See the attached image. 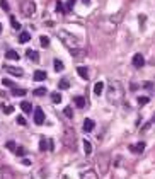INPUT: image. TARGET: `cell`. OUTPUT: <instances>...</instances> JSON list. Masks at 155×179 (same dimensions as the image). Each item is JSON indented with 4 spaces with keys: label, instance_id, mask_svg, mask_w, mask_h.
I'll list each match as a JSON object with an SVG mask.
<instances>
[{
    "label": "cell",
    "instance_id": "603a6c76",
    "mask_svg": "<svg viewBox=\"0 0 155 179\" xmlns=\"http://www.w3.org/2000/svg\"><path fill=\"white\" fill-rule=\"evenodd\" d=\"M84 150H85V153H87V155H90V153H92V145H90V142H89V140H84Z\"/></svg>",
    "mask_w": 155,
    "mask_h": 179
},
{
    "label": "cell",
    "instance_id": "d4e9b609",
    "mask_svg": "<svg viewBox=\"0 0 155 179\" xmlns=\"http://www.w3.org/2000/svg\"><path fill=\"white\" fill-rule=\"evenodd\" d=\"M51 101L55 102V104H60V102H62V96H60L58 92H53V94H51Z\"/></svg>",
    "mask_w": 155,
    "mask_h": 179
},
{
    "label": "cell",
    "instance_id": "44dd1931",
    "mask_svg": "<svg viewBox=\"0 0 155 179\" xmlns=\"http://www.w3.org/2000/svg\"><path fill=\"white\" fill-rule=\"evenodd\" d=\"M74 101H75V106H78V108H84V106H85V99L82 97V96H77V97H74Z\"/></svg>",
    "mask_w": 155,
    "mask_h": 179
},
{
    "label": "cell",
    "instance_id": "f6af8a7d",
    "mask_svg": "<svg viewBox=\"0 0 155 179\" xmlns=\"http://www.w3.org/2000/svg\"><path fill=\"white\" fill-rule=\"evenodd\" d=\"M153 123H155V114H153Z\"/></svg>",
    "mask_w": 155,
    "mask_h": 179
},
{
    "label": "cell",
    "instance_id": "7402d4cb",
    "mask_svg": "<svg viewBox=\"0 0 155 179\" xmlns=\"http://www.w3.org/2000/svg\"><path fill=\"white\" fill-rule=\"evenodd\" d=\"M12 94H14L15 97H21V96H26V89H17V87H14V89H12Z\"/></svg>",
    "mask_w": 155,
    "mask_h": 179
},
{
    "label": "cell",
    "instance_id": "d6986e66",
    "mask_svg": "<svg viewBox=\"0 0 155 179\" xmlns=\"http://www.w3.org/2000/svg\"><path fill=\"white\" fill-rule=\"evenodd\" d=\"M82 179H97V174L94 171H85L82 174Z\"/></svg>",
    "mask_w": 155,
    "mask_h": 179
},
{
    "label": "cell",
    "instance_id": "d590c367",
    "mask_svg": "<svg viewBox=\"0 0 155 179\" xmlns=\"http://www.w3.org/2000/svg\"><path fill=\"white\" fill-rule=\"evenodd\" d=\"M12 111H14V108H12V106H7V104H4V113H5V114H10Z\"/></svg>",
    "mask_w": 155,
    "mask_h": 179
},
{
    "label": "cell",
    "instance_id": "2e32d148",
    "mask_svg": "<svg viewBox=\"0 0 155 179\" xmlns=\"http://www.w3.org/2000/svg\"><path fill=\"white\" fill-rule=\"evenodd\" d=\"M104 91V82H97L96 85H94V94L96 96H101Z\"/></svg>",
    "mask_w": 155,
    "mask_h": 179
},
{
    "label": "cell",
    "instance_id": "ffe728a7",
    "mask_svg": "<svg viewBox=\"0 0 155 179\" xmlns=\"http://www.w3.org/2000/svg\"><path fill=\"white\" fill-rule=\"evenodd\" d=\"M29 39H31V34L27 33V31H24V33L19 34V41H21V43H27Z\"/></svg>",
    "mask_w": 155,
    "mask_h": 179
},
{
    "label": "cell",
    "instance_id": "5b68a950",
    "mask_svg": "<svg viewBox=\"0 0 155 179\" xmlns=\"http://www.w3.org/2000/svg\"><path fill=\"white\" fill-rule=\"evenodd\" d=\"M21 12L26 17H33L34 12H36V4H34L33 0H24L21 4Z\"/></svg>",
    "mask_w": 155,
    "mask_h": 179
},
{
    "label": "cell",
    "instance_id": "5bb4252c",
    "mask_svg": "<svg viewBox=\"0 0 155 179\" xmlns=\"http://www.w3.org/2000/svg\"><path fill=\"white\" fill-rule=\"evenodd\" d=\"M44 79H46V73H44L43 70H36V72H34V80L36 82H41V80H44Z\"/></svg>",
    "mask_w": 155,
    "mask_h": 179
},
{
    "label": "cell",
    "instance_id": "f35d334b",
    "mask_svg": "<svg viewBox=\"0 0 155 179\" xmlns=\"http://www.w3.org/2000/svg\"><path fill=\"white\" fill-rule=\"evenodd\" d=\"M7 148H10V150H14V152H15V148H17L15 142H7Z\"/></svg>",
    "mask_w": 155,
    "mask_h": 179
},
{
    "label": "cell",
    "instance_id": "3957f363",
    "mask_svg": "<svg viewBox=\"0 0 155 179\" xmlns=\"http://www.w3.org/2000/svg\"><path fill=\"white\" fill-rule=\"evenodd\" d=\"M58 38H60V41H62V43L65 44L70 51L78 50V46H80V41H78L74 34L66 33V31H58Z\"/></svg>",
    "mask_w": 155,
    "mask_h": 179
},
{
    "label": "cell",
    "instance_id": "30bf717a",
    "mask_svg": "<svg viewBox=\"0 0 155 179\" xmlns=\"http://www.w3.org/2000/svg\"><path fill=\"white\" fill-rule=\"evenodd\" d=\"M5 70H7L10 75H15V77H22V68H17V67H5Z\"/></svg>",
    "mask_w": 155,
    "mask_h": 179
},
{
    "label": "cell",
    "instance_id": "6da1fadb",
    "mask_svg": "<svg viewBox=\"0 0 155 179\" xmlns=\"http://www.w3.org/2000/svg\"><path fill=\"white\" fill-rule=\"evenodd\" d=\"M106 97H107V101H109L111 104H114V106L121 104L123 99H125V89H123V84H121V82L111 80L109 84H107Z\"/></svg>",
    "mask_w": 155,
    "mask_h": 179
},
{
    "label": "cell",
    "instance_id": "8992f818",
    "mask_svg": "<svg viewBox=\"0 0 155 179\" xmlns=\"http://www.w3.org/2000/svg\"><path fill=\"white\" fill-rule=\"evenodd\" d=\"M63 143L66 147H70V148L75 147V132L72 128H66L65 130V133H63Z\"/></svg>",
    "mask_w": 155,
    "mask_h": 179
},
{
    "label": "cell",
    "instance_id": "8d00e7d4",
    "mask_svg": "<svg viewBox=\"0 0 155 179\" xmlns=\"http://www.w3.org/2000/svg\"><path fill=\"white\" fill-rule=\"evenodd\" d=\"M17 123L21 124V126H26V120H24V116H17Z\"/></svg>",
    "mask_w": 155,
    "mask_h": 179
},
{
    "label": "cell",
    "instance_id": "ab89813d",
    "mask_svg": "<svg viewBox=\"0 0 155 179\" xmlns=\"http://www.w3.org/2000/svg\"><path fill=\"white\" fill-rule=\"evenodd\" d=\"M56 10H58V12H62V10H63V5H62V2H56Z\"/></svg>",
    "mask_w": 155,
    "mask_h": 179
},
{
    "label": "cell",
    "instance_id": "9a60e30c",
    "mask_svg": "<svg viewBox=\"0 0 155 179\" xmlns=\"http://www.w3.org/2000/svg\"><path fill=\"white\" fill-rule=\"evenodd\" d=\"M5 56H7L9 60H15V62L21 58V56H19V53H17V51H14V50H9L7 53H5Z\"/></svg>",
    "mask_w": 155,
    "mask_h": 179
},
{
    "label": "cell",
    "instance_id": "74e56055",
    "mask_svg": "<svg viewBox=\"0 0 155 179\" xmlns=\"http://www.w3.org/2000/svg\"><path fill=\"white\" fill-rule=\"evenodd\" d=\"M0 5H2V9H4L5 12H9V4H7V0H2V2H0Z\"/></svg>",
    "mask_w": 155,
    "mask_h": 179
},
{
    "label": "cell",
    "instance_id": "ee69618b",
    "mask_svg": "<svg viewBox=\"0 0 155 179\" xmlns=\"http://www.w3.org/2000/svg\"><path fill=\"white\" fill-rule=\"evenodd\" d=\"M84 4H89V0H84Z\"/></svg>",
    "mask_w": 155,
    "mask_h": 179
},
{
    "label": "cell",
    "instance_id": "7bdbcfd3",
    "mask_svg": "<svg viewBox=\"0 0 155 179\" xmlns=\"http://www.w3.org/2000/svg\"><path fill=\"white\" fill-rule=\"evenodd\" d=\"M2 29H4V26H2V24H0V34H2Z\"/></svg>",
    "mask_w": 155,
    "mask_h": 179
},
{
    "label": "cell",
    "instance_id": "484cf974",
    "mask_svg": "<svg viewBox=\"0 0 155 179\" xmlns=\"http://www.w3.org/2000/svg\"><path fill=\"white\" fill-rule=\"evenodd\" d=\"M53 65H55L56 72H62V70H63V62H62V60H55V62H53Z\"/></svg>",
    "mask_w": 155,
    "mask_h": 179
},
{
    "label": "cell",
    "instance_id": "f1b7e54d",
    "mask_svg": "<svg viewBox=\"0 0 155 179\" xmlns=\"http://www.w3.org/2000/svg\"><path fill=\"white\" fill-rule=\"evenodd\" d=\"M58 85H60V89H68V87H70V84H68V80H66V79H62Z\"/></svg>",
    "mask_w": 155,
    "mask_h": 179
},
{
    "label": "cell",
    "instance_id": "ac0fdd59",
    "mask_svg": "<svg viewBox=\"0 0 155 179\" xmlns=\"http://www.w3.org/2000/svg\"><path fill=\"white\" fill-rule=\"evenodd\" d=\"M77 73L82 77V79H84V80H87V79H89V73H87V68H85V67H78Z\"/></svg>",
    "mask_w": 155,
    "mask_h": 179
},
{
    "label": "cell",
    "instance_id": "e0dca14e",
    "mask_svg": "<svg viewBox=\"0 0 155 179\" xmlns=\"http://www.w3.org/2000/svg\"><path fill=\"white\" fill-rule=\"evenodd\" d=\"M26 55L29 56V58L33 60V62H39V55H38V53H36L34 50H27V51H26Z\"/></svg>",
    "mask_w": 155,
    "mask_h": 179
},
{
    "label": "cell",
    "instance_id": "277c9868",
    "mask_svg": "<svg viewBox=\"0 0 155 179\" xmlns=\"http://www.w3.org/2000/svg\"><path fill=\"white\" fill-rule=\"evenodd\" d=\"M97 165H99V171L102 174H106L109 171V165H111V155L107 152L104 153H99V157H97Z\"/></svg>",
    "mask_w": 155,
    "mask_h": 179
},
{
    "label": "cell",
    "instance_id": "ba28073f",
    "mask_svg": "<svg viewBox=\"0 0 155 179\" xmlns=\"http://www.w3.org/2000/svg\"><path fill=\"white\" fill-rule=\"evenodd\" d=\"M133 65L137 67V68H141V67L145 65V58H143V55L137 53V55L133 56Z\"/></svg>",
    "mask_w": 155,
    "mask_h": 179
},
{
    "label": "cell",
    "instance_id": "836d02e7",
    "mask_svg": "<svg viewBox=\"0 0 155 179\" xmlns=\"http://www.w3.org/2000/svg\"><path fill=\"white\" fill-rule=\"evenodd\" d=\"M63 111H65V116H66V118H72V116H74V113H72V108H70V106L65 108Z\"/></svg>",
    "mask_w": 155,
    "mask_h": 179
},
{
    "label": "cell",
    "instance_id": "52a82bcc",
    "mask_svg": "<svg viewBox=\"0 0 155 179\" xmlns=\"http://www.w3.org/2000/svg\"><path fill=\"white\" fill-rule=\"evenodd\" d=\"M34 123L36 124H43L44 123V113L41 108H36L34 109Z\"/></svg>",
    "mask_w": 155,
    "mask_h": 179
},
{
    "label": "cell",
    "instance_id": "8fae6325",
    "mask_svg": "<svg viewBox=\"0 0 155 179\" xmlns=\"http://www.w3.org/2000/svg\"><path fill=\"white\" fill-rule=\"evenodd\" d=\"M94 126H96V123H94V120H90V118H87V120L84 121V132H92Z\"/></svg>",
    "mask_w": 155,
    "mask_h": 179
},
{
    "label": "cell",
    "instance_id": "e575fe53",
    "mask_svg": "<svg viewBox=\"0 0 155 179\" xmlns=\"http://www.w3.org/2000/svg\"><path fill=\"white\" fill-rule=\"evenodd\" d=\"M2 84H4L5 87H10V89H14V84H12V82L9 80V79H4V80H2Z\"/></svg>",
    "mask_w": 155,
    "mask_h": 179
},
{
    "label": "cell",
    "instance_id": "7c38bea8",
    "mask_svg": "<svg viewBox=\"0 0 155 179\" xmlns=\"http://www.w3.org/2000/svg\"><path fill=\"white\" fill-rule=\"evenodd\" d=\"M48 148H50V142H48V138H44L43 136V138L39 140V150L41 152H46Z\"/></svg>",
    "mask_w": 155,
    "mask_h": 179
},
{
    "label": "cell",
    "instance_id": "7a4b0ae2",
    "mask_svg": "<svg viewBox=\"0 0 155 179\" xmlns=\"http://www.w3.org/2000/svg\"><path fill=\"white\" fill-rule=\"evenodd\" d=\"M121 22V14H113V15H107V17H102L99 21V27L101 31L107 34H113L118 27V24Z\"/></svg>",
    "mask_w": 155,
    "mask_h": 179
},
{
    "label": "cell",
    "instance_id": "4fadbf2b",
    "mask_svg": "<svg viewBox=\"0 0 155 179\" xmlns=\"http://www.w3.org/2000/svg\"><path fill=\"white\" fill-rule=\"evenodd\" d=\"M21 109L24 111V113H31V111H33V104L27 102V101H22L21 102Z\"/></svg>",
    "mask_w": 155,
    "mask_h": 179
},
{
    "label": "cell",
    "instance_id": "d6a6232c",
    "mask_svg": "<svg viewBox=\"0 0 155 179\" xmlns=\"http://www.w3.org/2000/svg\"><path fill=\"white\" fill-rule=\"evenodd\" d=\"M15 153H17L19 157H22V155H26V150L22 148V147H17V148H15Z\"/></svg>",
    "mask_w": 155,
    "mask_h": 179
},
{
    "label": "cell",
    "instance_id": "f546056e",
    "mask_svg": "<svg viewBox=\"0 0 155 179\" xmlns=\"http://www.w3.org/2000/svg\"><path fill=\"white\" fill-rule=\"evenodd\" d=\"M46 92H48V91H46L44 87H38L36 91H34V96H44Z\"/></svg>",
    "mask_w": 155,
    "mask_h": 179
},
{
    "label": "cell",
    "instance_id": "cb8c5ba5",
    "mask_svg": "<svg viewBox=\"0 0 155 179\" xmlns=\"http://www.w3.org/2000/svg\"><path fill=\"white\" fill-rule=\"evenodd\" d=\"M39 41H41V46H43V48H48L50 46V38L48 36H41Z\"/></svg>",
    "mask_w": 155,
    "mask_h": 179
},
{
    "label": "cell",
    "instance_id": "1f68e13d",
    "mask_svg": "<svg viewBox=\"0 0 155 179\" xmlns=\"http://www.w3.org/2000/svg\"><path fill=\"white\" fill-rule=\"evenodd\" d=\"M4 179H12V172H9V169L7 167H4Z\"/></svg>",
    "mask_w": 155,
    "mask_h": 179
},
{
    "label": "cell",
    "instance_id": "4dcf8cb0",
    "mask_svg": "<svg viewBox=\"0 0 155 179\" xmlns=\"http://www.w3.org/2000/svg\"><path fill=\"white\" fill-rule=\"evenodd\" d=\"M74 5H75V0H68V2H66V7H65V10H66V12H70L72 9H74Z\"/></svg>",
    "mask_w": 155,
    "mask_h": 179
},
{
    "label": "cell",
    "instance_id": "83f0119b",
    "mask_svg": "<svg viewBox=\"0 0 155 179\" xmlns=\"http://www.w3.org/2000/svg\"><path fill=\"white\" fill-rule=\"evenodd\" d=\"M148 101H150V97H147V96H141V97H138V104H140V106H145Z\"/></svg>",
    "mask_w": 155,
    "mask_h": 179
},
{
    "label": "cell",
    "instance_id": "b9f144b4",
    "mask_svg": "<svg viewBox=\"0 0 155 179\" xmlns=\"http://www.w3.org/2000/svg\"><path fill=\"white\" fill-rule=\"evenodd\" d=\"M143 22H145V15H143V14H141V15H140V24H141V26H143Z\"/></svg>",
    "mask_w": 155,
    "mask_h": 179
},
{
    "label": "cell",
    "instance_id": "4316f807",
    "mask_svg": "<svg viewBox=\"0 0 155 179\" xmlns=\"http://www.w3.org/2000/svg\"><path fill=\"white\" fill-rule=\"evenodd\" d=\"M10 24H12V27H14V29H21V24L17 22V19H15L14 15H10Z\"/></svg>",
    "mask_w": 155,
    "mask_h": 179
},
{
    "label": "cell",
    "instance_id": "60d3db41",
    "mask_svg": "<svg viewBox=\"0 0 155 179\" xmlns=\"http://www.w3.org/2000/svg\"><path fill=\"white\" fill-rule=\"evenodd\" d=\"M129 89H131V91H137L138 85H137V84H131V85H129Z\"/></svg>",
    "mask_w": 155,
    "mask_h": 179
},
{
    "label": "cell",
    "instance_id": "9c48e42d",
    "mask_svg": "<svg viewBox=\"0 0 155 179\" xmlns=\"http://www.w3.org/2000/svg\"><path fill=\"white\" fill-rule=\"evenodd\" d=\"M129 150H131L133 153H141V152L145 150V142H138V143H135V145L129 147Z\"/></svg>",
    "mask_w": 155,
    "mask_h": 179
}]
</instances>
